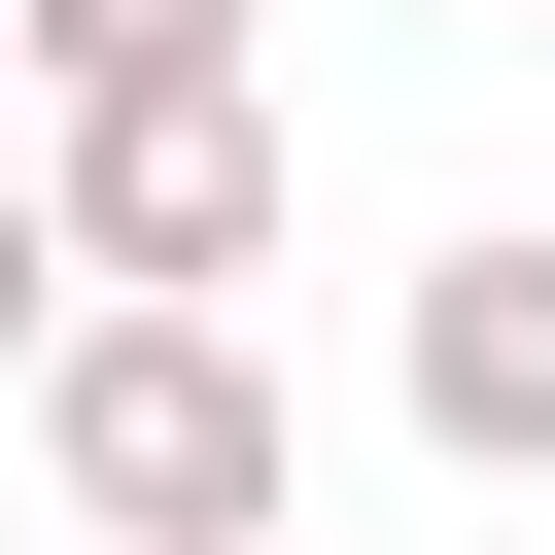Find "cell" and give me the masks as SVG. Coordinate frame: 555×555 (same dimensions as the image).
Instances as JSON below:
<instances>
[{
  "label": "cell",
  "instance_id": "6da1fadb",
  "mask_svg": "<svg viewBox=\"0 0 555 555\" xmlns=\"http://www.w3.org/2000/svg\"><path fill=\"white\" fill-rule=\"evenodd\" d=\"M35 486H69L104 555H278V520H312V451H278V347H243V312H69Z\"/></svg>",
  "mask_w": 555,
  "mask_h": 555
},
{
  "label": "cell",
  "instance_id": "3957f363",
  "mask_svg": "<svg viewBox=\"0 0 555 555\" xmlns=\"http://www.w3.org/2000/svg\"><path fill=\"white\" fill-rule=\"evenodd\" d=\"M382 382H416V451H451V486H555V208H486V243H416V312H382Z\"/></svg>",
  "mask_w": 555,
  "mask_h": 555
},
{
  "label": "cell",
  "instance_id": "52a82bcc",
  "mask_svg": "<svg viewBox=\"0 0 555 555\" xmlns=\"http://www.w3.org/2000/svg\"><path fill=\"white\" fill-rule=\"evenodd\" d=\"M278 555H312V520H278Z\"/></svg>",
  "mask_w": 555,
  "mask_h": 555
},
{
  "label": "cell",
  "instance_id": "277c9868",
  "mask_svg": "<svg viewBox=\"0 0 555 555\" xmlns=\"http://www.w3.org/2000/svg\"><path fill=\"white\" fill-rule=\"evenodd\" d=\"M35 35V104H208V69H278V0H0Z\"/></svg>",
  "mask_w": 555,
  "mask_h": 555
},
{
  "label": "cell",
  "instance_id": "8992f818",
  "mask_svg": "<svg viewBox=\"0 0 555 555\" xmlns=\"http://www.w3.org/2000/svg\"><path fill=\"white\" fill-rule=\"evenodd\" d=\"M0 104H35V35H0Z\"/></svg>",
  "mask_w": 555,
  "mask_h": 555
},
{
  "label": "cell",
  "instance_id": "7a4b0ae2",
  "mask_svg": "<svg viewBox=\"0 0 555 555\" xmlns=\"http://www.w3.org/2000/svg\"><path fill=\"white\" fill-rule=\"evenodd\" d=\"M35 208H69L104 312H243V278H278V69H208V104H35Z\"/></svg>",
  "mask_w": 555,
  "mask_h": 555
},
{
  "label": "cell",
  "instance_id": "5b68a950",
  "mask_svg": "<svg viewBox=\"0 0 555 555\" xmlns=\"http://www.w3.org/2000/svg\"><path fill=\"white\" fill-rule=\"evenodd\" d=\"M69 312H104V278H69V208H35V139H0V382H69Z\"/></svg>",
  "mask_w": 555,
  "mask_h": 555
}]
</instances>
